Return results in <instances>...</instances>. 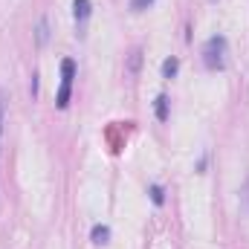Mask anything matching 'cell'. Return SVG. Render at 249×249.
I'll return each mask as SVG.
<instances>
[{
	"mask_svg": "<svg viewBox=\"0 0 249 249\" xmlns=\"http://www.w3.org/2000/svg\"><path fill=\"white\" fill-rule=\"evenodd\" d=\"M226 55H229V41L223 35H212L206 44H203V64L206 70H223L226 67Z\"/></svg>",
	"mask_w": 249,
	"mask_h": 249,
	"instance_id": "obj_1",
	"label": "cell"
},
{
	"mask_svg": "<svg viewBox=\"0 0 249 249\" xmlns=\"http://www.w3.org/2000/svg\"><path fill=\"white\" fill-rule=\"evenodd\" d=\"M72 78H75V61H72V58H64V61H61V87H58V96H55L58 110H67V105H70Z\"/></svg>",
	"mask_w": 249,
	"mask_h": 249,
	"instance_id": "obj_2",
	"label": "cell"
},
{
	"mask_svg": "<svg viewBox=\"0 0 249 249\" xmlns=\"http://www.w3.org/2000/svg\"><path fill=\"white\" fill-rule=\"evenodd\" d=\"M93 15V3L90 0H72V18H75V29H78V38L87 35V20Z\"/></svg>",
	"mask_w": 249,
	"mask_h": 249,
	"instance_id": "obj_3",
	"label": "cell"
},
{
	"mask_svg": "<svg viewBox=\"0 0 249 249\" xmlns=\"http://www.w3.org/2000/svg\"><path fill=\"white\" fill-rule=\"evenodd\" d=\"M50 35H53V29H50V18L47 15H41L38 18V26H35V47H47L50 44Z\"/></svg>",
	"mask_w": 249,
	"mask_h": 249,
	"instance_id": "obj_4",
	"label": "cell"
},
{
	"mask_svg": "<svg viewBox=\"0 0 249 249\" xmlns=\"http://www.w3.org/2000/svg\"><path fill=\"white\" fill-rule=\"evenodd\" d=\"M90 238H93V244H96V247H105V244L110 241V229H107L105 223H96V226H93V232H90Z\"/></svg>",
	"mask_w": 249,
	"mask_h": 249,
	"instance_id": "obj_5",
	"label": "cell"
},
{
	"mask_svg": "<svg viewBox=\"0 0 249 249\" xmlns=\"http://www.w3.org/2000/svg\"><path fill=\"white\" fill-rule=\"evenodd\" d=\"M168 96H157V102H154V113H157V119L160 122H168Z\"/></svg>",
	"mask_w": 249,
	"mask_h": 249,
	"instance_id": "obj_6",
	"label": "cell"
},
{
	"mask_svg": "<svg viewBox=\"0 0 249 249\" xmlns=\"http://www.w3.org/2000/svg\"><path fill=\"white\" fill-rule=\"evenodd\" d=\"M177 70H180V58H177V55L165 58V61H162V78H174Z\"/></svg>",
	"mask_w": 249,
	"mask_h": 249,
	"instance_id": "obj_7",
	"label": "cell"
},
{
	"mask_svg": "<svg viewBox=\"0 0 249 249\" xmlns=\"http://www.w3.org/2000/svg\"><path fill=\"white\" fill-rule=\"evenodd\" d=\"M139 67H142V50H133V53H130V61H127L130 75H136V72H139Z\"/></svg>",
	"mask_w": 249,
	"mask_h": 249,
	"instance_id": "obj_8",
	"label": "cell"
},
{
	"mask_svg": "<svg viewBox=\"0 0 249 249\" xmlns=\"http://www.w3.org/2000/svg\"><path fill=\"white\" fill-rule=\"evenodd\" d=\"M151 200H154L157 206H162V203H165V191H162V186H157V183L151 186Z\"/></svg>",
	"mask_w": 249,
	"mask_h": 249,
	"instance_id": "obj_9",
	"label": "cell"
},
{
	"mask_svg": "<svg viewBox=\"0 0 249 249\" xmlns=\"http://www.w3.org/2000/svg\"><path fill=\"white\" fill-rule=\"evenodd\" d=\"M241 206H244V212L249 214V180L244 183V188H241Z\"/></svg>",
	"mask_w": 249,
	"mask_h": 249,
	"instance_id": "obj_10",
	"label": "cell"
},
{
	"mask_svg": "<svg viewBox=\"0 0 249 249\" xmlns=\"http://www.w3.org/2000/svg\"><path fill=\"white\" fill-rule=\"evenodd\" d=\"M151 3H154V0H130V9H133V12H145Z\"/></svg>",
	"mask_w": 249,
	"mask_h": 249,
	"instance_id": "obj_11",
	"label": "cell"
},
{
	"mask_svg": "<svg viewBox=\"0 0 249 249\" xmlns=\"http://www.w3.org/2000/svg\"><path fill=\"white\" fill-rule=\"evenodd\" d=\"M3 124H6V96L0 93V133H3Z\"/></svg>",
	"mask_w": 249,
	"mask_h": 249,
	"instance_id": "obj_12",
	"label": "cell"
},
{
	"mask_svg": "<svg viewBox=\"0 0 249 249\" xmlns=\"http://www.w3.org/2000/svg\"><path fill=\"white\" fill-rule=\"evenodd\" d=\"M29 96H32V99L38 96V72H32V81H29Z\"/></svg>",
	"mask_w": 249,
	"mask_h": 249,
	"instance_id": "obj_13",
	"label": "cell"
},
{
	"mask_svg": "<svg viewBox=\"0 0 249 249\" xmlns=\"http://www.w3.org/2000/svg\"><path fill=\"white\" fill-rule=\"evenodd\" d=\"M209 3H217V0H209Z\"/></svg>",
	"mask_w": 249,
	"mask_h": 249,
	"instance_id": "obj_14",
	"label": "cell"
}]
</instances>
